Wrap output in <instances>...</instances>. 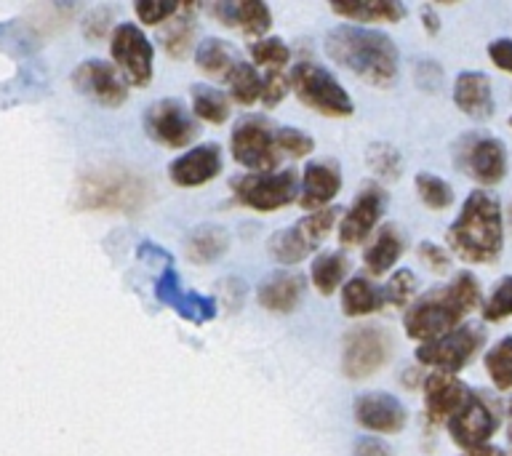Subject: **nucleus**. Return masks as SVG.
<instances>
[{
  "mask_svg": "<svg viewBox=\"0 0 512 456\" xmlns=\"http://www.w3.org/2000/svg\"><path fill=\"white\" fill-rule=\"evenodd\" d=\"M144 182L139 176L123 168H102V171H88L80 179V206L94 208V211H123L131 214L144 203Z\"/></svg>",
  "mask_w": 512,
  "mask_h": 456,
  "instance_id": "nucleus-4",
  "label": "nucleus"
},
{
  "mask_svg": "<svg viewBox=\"0 0 512 456\" xmlns=\"http://www.w3.org/2000/svg\"><path fill=\"white\" fill-rule=\"evenodd\" d=\"M230 240H227V232L216 224H206V227H198L192 230V235L187 238V254H190L192 262H214L227 251Z\"/></svg>",
  "mask_w": 512,
  "mask_h": 456,
  "instance_id": "nucleus-27",
  "label": "nucleus"
},
{
  "mask_svg": "<svg viewBox=\"0 0 512 456\" xmlns=\"http://www.w3.org/2000/svg\"><path fill=\"white\" fill-rule=\"evenodd\" d=\"M512 315V275L499 283V286L491 291V296L483 304V318L488 323H496V320H504Z\"/></svg>",
  "mask_w": 512,
  "mask_h": 456,
  "instance_id": "nucleus-38",
  "label": "nucleus"
},
{
  "mask_svg": "<svg viewBox=\"0 0 512 456\" xmlns=\"http://www.w3.org/2000/svg\"><path fill=\"white\" fill-rule=\"evenodd\" d=\"M336 222V211L331 208H320V211H312L304 219L288 227V230H280L272 235L270 240V254L283 264H296L302 262L304 256H310V251L323 243L331 227Z\"/></svg>",
  "mask_w": 512,
  "mask_h": 456,
  "instance_id": "nucleus-6",
  "label": "nucleus"
},
{
  "mask_svg": "<svg viewBox=\"0 0 512 456\" xmlns=\"http://www.w3.org/2000/svg\"><path fill=\"white\" fill-rule=\"evenodd\" d=\"M419 256L424 259V264H430L432 270H438V272L448 270V264H451L446 251H443L440 246H435V243H422V246H419Z\"/></svg>",
  "mask_w": 512,
  "mask_h": 456,
  "instance_id": "nucleus-44",
  "label": "nucleus"
},
{
  "mask_svg": "<svg viewBox=\"0 0 512 456\" xmlns=\"http://www.w3.org/2000/svg\"><path fill=\"white\" fill-rule=\"evenodd\" d=\"M294 94L302 99L310 110L328 115V118H344L352 112L350 94L339 86V80L320 64L302 62L296 64L288 78Z\"/></svg>",
  "mask_w": 512,
  "mask_h": 456,
  "instance_id": "nucleus-5",
  "label": "nucleus"
},
{
  "mask_svg": "<svg viewBox=\"0 0 512 456\" xmlns=\"http://www.w3.org/2000/svg\"><path fill=\"white\" fill-rule=\"evenodd\" d=\"M448 432L459 448L472 451V448L486 446L488 438L496 432V416L486 406V400L478 398L475 392L467 395L462 408L448 419Z\"/></svg>",
  "mask_w": 512,
  "mask_h": 456,
  "instance_id": "nucleus-13",
  "label": "nucleus"
},
{
  "mask_svg": "<svg viewBox=\"0 0 512 456\" xmlns=\"http://www.w3.org/2000/svg\"><path fill=\"white\" fill-rule=\"evenodd\" d=\"M195 62H198V70L206 72V75H219V78H227L230 70L240 62L235 51H232L224 40L208 38L203 40L195 51Z\"/></svg>",
  "mask_w": 512,
  "mask_h": 456,
  "instance_id": "nucleus-28",
  "label": "nucleus"
},
{
  "mask_svg": "<svg viewBox=\"0 0 512 456\" xmlns=\"http://www.w3.org/2000/svg\"><path fill=\"white\" fill-rule=\"evenodd\" d=\"M144 126L155 142L174 147V150L187 147L198 134V126L190 118V112L184 110V104L176 102V99H163V102L152 104L144 115Z\"/></svg>",
  "mask_w": 512,
  "mask_h": 456,
  "instance_id": "nucleus-12",
  "label": "nucleus"
},
{
  "mask_svg": "<svg viewBox=\"0 0 512 456\" xmlns=\"http://www.w3.org/2000/svg\"><path fill=\"white\" fill-rule=\"evenodd\" d=\"M480 302L478 280L470 272H462L454 283H448L440 291H432L411 307L406 315V334L416 342H435L440 336L451 334L459 328Z\"/></svg>",
  "mask_w": 512,
  "mask_h": 456,
  "instance_id": "nucleus-2",
  "label": "nucleus"
},
{
  "mask_svg": "<svg viewBox=\"0 0 512 456\" xmlns=\"http://www.w3.org/2000/svg\"><path fill=\"white\" fill-rule=\"evenodd\" d=\"M134 11L144 24H160L168 22L179 11V6H174V3H136Z\"/></svg>",
  "mask_w": 512,
  "mask_h": 456,
  "instance_id": "nucleus-42",
  "label": "nucleus"
},
{
  "mask_svg": "<svg viewBox=\"0 0 512 456\" xmlns=\"http://www.w3.org/2000/svg\"><path fill=\"white\" fill-rule=\"evenodd\" d=\"M232 190L243 206L256 211H275L288 206L296 198V174L294 171H278V174H243L232 182Z\"/></svg>",
  "mask_w": 512,
  "mask_h": 456,
  "instance_id": "nucleus-10",
  "label": "nucleus"
},
{
  "mask_svg": "<svg viewBox=\"0 0 512 456\" xmlns=\"http://www.w3.org/2000/svg\"><path fill=\"white\" fill-rule=\"evenodd\" d=\"M251 56H254L256 64H264L267 70H283L291 59V51L280 38H267L259 40L254 48H251Z\"/></svg>",
  "mask_w": 512,
  "mask_h": 456,
  "instance_id": "nucleus-35",
  "label": "nucleus"
},
{
  "mask_svg": "<svg viewBox=\"0 0 512 456\" xmlns=\"http://www.w3.org/2000/svg\"><path fill=\"white\" fill-rule=\"evenodd\" d=\"M384 211V192L376 190V187H366L360 192L355 203L350 206V211L344 214L342 224H339V240L344 246H355V243H363V240L371 235V230L379 222V216Z\"/></svg>",
  "mask_w": 512,
  "mask_h": 456,
  "instance_id": "nucleus-16",
  "label": "nucleus"
},
{
  "mask_svg": "<svg viewBox=\"0 0 512 456\" xmlns=\"http://www.w3.org/2000/svg\"><path fill=\"white\" fill-rule=\"evenodd\" d=\"M416 294V278L411 270H398L387 280V286L382 288L384 302L395 304V307H403L414 299Z\"/></svg>",
  "mask_w": 512,
  "mask_h": 456,
  "instance_id": "nucleus-39",
  "label": "nucleus"
},
{
  "mask_svg": "<svg viewBox=\"0 0 512 456\" xmlns=\"http://www.w3.org/2000/svg\"><path fill=\"white\" fill-rule=\"evenodd\" d=\"M390 352V342L382 328L360 326L344 342L342 368L350 379H366L384 366Z\"/></svg>",
  "mask_w": 512,
  "mask_h": 456,
  "instance_id": "nucleus-11",
  "label": "nucleus"
},
{
  "mask_svg": "<svg viewBox=\"0 0 512 456\" xmlns=\"http://www.w3.org/2000/svg\"><path fill=\"white\" fill-rule=\"evenodd\" d=\"M227 86H230V94L235 102L240 104H254L259 96H262V78L259 72L246 62H238L227 75Z\"/></svg>",
  "mask_w": 512,
  "mask_h": 456,
  "instance_id": "nucleus-31",
  "label": "nucleus"
},
{
  "mask_svg": "<svg viewBox=\"0 0 512 456\" xmlns=\"http://www.w3.org/2000/svg\"><path fill=\"white\" fill-rule=\"evenodd\" d=\"M275 144H278V150L288 152V155H294V158H304V155H310L315 142H312L310 136L302 134L299 128H278L275 131Z\"/></svg>",
  "mask_w": 512,
  "mask_h": 456,
  "instance_id": "nucleus-40",
  "label": "nucleus"
},
{
  "mask_svg": "<svg viewBox=\"0 0 512 456\" xmlns=\"http://www.w3.org/2000/svg\"><path fill=\"white\" fill-rule=\"evenodd\" d=\"M483 331L475 326H459L451 334L440 336L435 342L419 344L416 360L424 366L438 368V374H454L470 363V358L480 350Z\"/></svg>",
  "mask_w": 512,
  "mask_h": 456,
  "instance_id": "nucleus-9",
  "label": "nucleus"
},
{
  "mask_svg": "<svg viewBox=\"0 0 512 456\" xmlns=\"http://www.w3.org/2000/svg\"><path fill=\"white\" fill-rule=\"evenodd\" d=\"M331 11L350 22H400L406 8L392 0H368V3H334Z\"/></svg>",
  "mask_w": 512,
  "mask_h": 456,
  "instance_id": "nucleus-25",
  "label": "nucleus"
},
{
  "mask_svg": "<svg viewBox=\"0 0 512 456\" xmlns=\"http://www.w3.org/2000/svg\"><path fill=\"white\" fill-rule=\"evenodd\" d=\"M448 243L464 262L486 264L502 254L504 222L502 206L491 192L475 190L464 200L462 214L448 227Z\"/></svg>",
  "mask_w": 512,
  "mask_h": 456,
  "instance_id": "nucleus-3",
  "label": "nucleus"
},
{
  "mask_svg": "<svg viewBox=\"0 0 512 456\" xmlns=\"http://www.w3.org/2000/svg\"><path fill=\"white\" fill-rule=\"evenodd\" d=\"M467 174L480 184H499L507 174V150L494 136H480L467 150Z\"/></svg>",
  "mask_w": 512,
  "mask_h": 456,
  "instance_id": "nucleus-18",
  "label": "nucleus"
},
{
  "mask_svg": "<svg viewBox=\"0 0 512 456\" xmlns=\"http://www.w3.org/2000/svg\"><path fill=\"white\" fill-rule=\"evenodd\" d=\"M352 456H392V451H390V446H384L382 440L363 438L355 443V448H352Z\"/></svg>",
  "mask_w": 512,
  "mask_h": 456,
  "instance_id": "nucleus-45",
  "label": "nucleus"
},
{
  "mask_svg": "<svg viewBox=\"0 0 512 456\" xmlns=\"http://www.w3.org/2000/svg\"><path fill=\"white\" fill-rule=\"evenodd\" d=\"M176 16V14H174ZM168 19V30L163 32V46L171 56H184L190 51L192 43V19L190 16H184V19Z\"/></svg>",
  "mask_w": 512,
  "mask_h": 456,
  "instance_id": "nucleus-37",
  "label": "nucleus"
},
{
  "mask_svg": "<svg viewBox=\"0 0 512 456\" xmlns=\"http://www.w3.org/2000/svg\"><path fill=\"white\" fill-rule=\"evenodd\" d=\"M422 16H424V27H427V32H432V35H435V32L440 30L435 11H432V8H422Z\"/></svg>",
  "mask_w": 512,
  "mask_h": 456,
  "instance_id": "nucleus-46",
  "label": "nucleus"
},
{
  "mask_svg": "<svg viewBox=\"0 0 512 456\" xmlns=\"http://www.w3.org/2000/svg\"><path fill=\"white\" fill-rule=\"evenodd\" d=\"M326 54L371 86H390L398 78V48L384 32L342 24L326 35Z\"/></svg>",
  "mask_w": 512,
  "mask_h": 456,
  "instance_id": "nucleus-1",
  "label": "nucleus"
},
{
  "mask_svg": "<svg viewBox=\"0 0 512 456\" xmlns=\"http://www.w3.org/2000/svg\"><path fill=\"white\" fill-rule=\"evenodd\" d=\"M344 272H347V262L342 254H323L312 262V286L318 288L320 294H334L336 288L342 286Z\"/></svg>",
  "mask_w": 512,
  "mask_h": 456,
  "instance_id": "nucleus-30",
  "label": "nucleus"
},
{
  "mask_svg": "<svg viewBox=\"0 0 512 456\" xmlns=\"http://www.w3.org/2000/svg\"><path fill=\"white\" fill-rule=\"evenodd\" d=\"M486 371L499 390H512V336H504L486 352Z\"/></svg>",
  "mask_w": 512,
  "mask_h": 456,
  "instance_id": "nucleus-32",
  "label": "nucleus"
},
{
  "mask_svg": "<svg viewBox=\"0 0 512 456\" xmlns=\"http://www.w3.org/2000/svg\"><path fill=\"white\" fill-rule=\"evenodd\" d=\"M416 192L427 208H435V211H443L454 203V190L446 179H440L435 174H419L416 176Z\"/></svg>",
  "mask_w": 512,
  "mask_h": 456,
  "instance_id": "nucleus-34",
  "label": "nucleus"
},
{
  "mask_svg": "<svg viewBox=\"0 0 512 456\" xmlns=\"http://www.w3.org/2000/svg\"><path fill=\"white\" fill-rule=\"evenodd\" d=\"M456 107L475 120H486L494 115V91L491 80L483 72H462L454 83Z\"/></svg>",
  "mask_w": 512,
  "mask_h": 456,
  "instance_id": "nucleus-20",
  "label": "nucleus"
},
{
  "mask_svg": "<svg viewBox=\"0 0 512 456\" xmlns=\"http://www.w3.org/2000/svg\"><path fill=\"white\" fill-rule=\"evenodd\" d=\"M510 126H512V118H510Z\"/></svg>",
  "mask_w": 512,
  "mask_h": 456,
  "instance_id": "nucleus-49",
  "label": "nucleus"
},
{
  "mask_svg": "<svg viewBox=\"0 0 512 456\" xmlns=\"http://www.w3.org/2000/svg\"><path fill=\"white\" fill-rule=\"evenodd\" d=\"M339 190H342L339 168L331 166V163H310L304 168L299 203L312 214V211H320L326 203H331Z\"/></svg>",
  "mask_w": 512,
  "mask_h": 456,
  "instance_id": "nucleus-21",
  "label": "nucleus"
},
{
  "mask_svg": "<svg viewBox=\"0 0 512 456\" xmlns=\"http://www.w3.org/2000/svg\"><path fill=\"white\" fill-rule=\"evenodd\" d=\"M384 304L382 291L374 288L366 278H352L344 283L342 288V310L350 318H360V315H371Z\"/></svg>",
  "mask_w": 512,
  "mask_h": 456,
  "instance_id": "nucleus-26",
  "label": "nucleus"
},
{
  "mask_svg": "<svg viewBox=\"0 0 512 456\" xmlns=\"http://www.w3.org/2000/svg\"><path fill=\"white\" fill-rule=\"evenodd\" d=\"M232 158L243 168H251V174H270V168L278 166L280 150L275 144V131L264 118L240 120L232 131Z\"/></svg>",
  "mask_w": 512,
  "mask_h": 456,
  "instance_id": "nucleus-7",
  "label": "nucleus"
},
{
  "mask_svg": "<svg viewBox=\"0 0 512 456\" xmlns=\"http://www.w3.org/2000/svg\"><path fill=\"white\" fill-rule=\"evenodd\" d=\"M192 112L206 123H224L230 118V102L216 88L195 86L192 88Z\"/></svg>",
  "mask_w": 512,
  "mask_h": 456,
  "instance_id": "nucleus-29",
  "label": "nucleus"
},
{
  "mask_svg": "<svg viewBox=\"0 0 512 456\" xmlns=\"http://www.w3.org/2000/svg\"><path fill=\"white\" fill-rule=\"evenodd\" d=\"M403 254V235L395 224H384L382 230L376 232V240L366 251V267L374 275H382L398 262Z\"/></svg>",
  "mask_w": 512,
  "mask_h": 456,
  "instance_id": "nucleus-24",
  "label": "nucleus"
},
{
  "mask_svg": "<svg viewBox=\"0 0 512 456\" xmlns=\"http://www.w3.org/2000/svg\"><path fill=\"white\" fill-rule=\"evenodd\" d=\"M470 390L454 374H432L424 382V406L432 422H446L462 408Z\"/></svg>",
  "mask_w": 512,
  "mask_h": 456,
  "instance_id": "nucleus-19",
  "label": "nucleus"
},
{
  "mask_svg": "<svg viewBox=\"0 0 512 456\" xmlns=\"http://www.w3.org/2000/svg\"><path fill=\"white\" fill-rule=\"evenodd\" d=\"M232 24H238L246 35H262L270 30L272 14L270 8L259 0H246V3H232Z\"/></svg>",
  "mask_w": 512,
  "mask_h": 456,
  "instance_id": "nucleus-33",
  "label": "nucleus"
},
{
  "mask_svg": "<svg viewBox=\"0 0 512 456\" xmlns=\"http://www.w3.org/2000/svg\"><path fill=\"white\" fill-rule=\"evenodd\" d=\"M368 166L374 168V174L382 176V179H398L403 160H400V152L390 144H374L368 150Z\"/></svg>",
  "mask_w": 512,
  "mask_h": 456,
  "instance_id": "nucleus-36",
  "label": "nucleus"
},
{
  "mask_svg": "<svg viewBox=\"0 0 512 456\" xmlns=\"http://www.w3.org/2000/svg\"><path fill=\"white\" fill-rule=\"evenodd\" d=\"M171 179L179 187H198L211 182L222 171V150L216 144H200L171 163Z\"/></svg>",
  "mask_w": 512,
  "mask_h": 456,
  "instance_id": "nucleus-17",
  "label": "nucleus"
},
{
  "mask_svg": "<svg viewBox=\"0 0 512 456\" xmlns=\"http://www.w3.org/2000/svg\"><path fill=\"white\" fill-rule=\"evenodd\" d=\"M355 419L366 430L390 435V432H400L406 427L408 414L403 403L387 392H366L355 400Z\"/></svg>",
  "mask_w": 512,
  "mask_h": 456,
  "instance_id": "nucleus-15",
  "label": "nucleus"
},
{
  "mask_svg": "<svg viewBox=\"0 0 512 456\" xmlns=\"http://www.w3.org/2000/svg\"><path fill=\"white\" fill-rule=\"evenodd\" d=\"M158 296L160 302L176 307V312L184 315L187 320H192V323H206V320L214 318V302L203 299V296L182 294L174 275H163V280L158 283Z\"/></svg>",
  "mask_w": 512,
  "mask_h": 456,
  "instance_id": "nucleus-23",
  "label": "nucleus"
},
{
  "mask_svg": "<svg viewBox=\"0 0 512 456\" xmlns=\"http://www.w3.org/2000/svg\"><path fill=\"white\" fill-rule=\"evenodd\" d=\"M72 83L80 94L91 96L94 102L104 104V107H118L126 102L128 83L120 78V72L115 70V64L99 62V59H88L72 72Z\"/></svg>",
  "mask_w": 512,
  "mask_h": 456,
  "instance_id": "nucleus-14",
  "label": "nucleus"
},
{
  "mask_svg": "<svg viewBox=\"0 0 512 456\" xmlns=\"http://www.w3.org/2000/svg\"><path fill=\"white\" fill-rule=\"evenodd\" d=\"M507 438H510L512 443V400H510V406H507Z\"/></svg>",
  "mask_w": 512,
  "mask_h": 456,
  "instance_id": "nucleus-48",
  "label": "nucleus"
},
{
  "mask_svg": "<svg viewBox=\"0 0 512 456\" xmlns=\"http://www.w3.org/2000/svg\"><path fill=\"white\" fill-rule=\"evenodd\" d=\"M302 299V278L291 272H272L259 286V304L272 312H291Z\"/></svg>",
  "mask_w": 512,
  "mask_h": 456,
  "instance_id": "nucleus-22",
  "label": "nucleus"
},
{
  "mask_svg": "<svg viewBox=\"0 0 512 456\" xmlns=\"http://www.w3.org/2000/svg\"><path fill=\"white\" fill-rule=\"evenodd\" d=\"M288 91H291V83H288V78L283 75V70L267 72V78L262 80V99L267 107H275Z\"/></svg>",
  "mask_w": 512,
  "mask_h": 456,
  "instance_id": "nucleus-41",
  "label": "nucleus"
},
{
  "mask_svg": "<svg viewBox=\"0 0 512 456\" xmlns=\"http://www.w3.org/2000/svg\"><path fill=\"white\" fill-rule=\"evenodd\" d=\"M115 70L128 86L144 88L152 80V46L136 24H118L110 40Z\"/></svg>",
  "mask_w": 512,
  "mask_h": 456,
  "instance_id": "nucleus-8",
  "label": "nucleus"
},
{
  "mask_svg": "<svg viewBox=\"0 0 512 456\" xmlns=\"http://www.w3.org/2000/svg\"><path fill=\"white\" fill-rule=\"evenodd\" d=\"M488 56L491 62L504 72H512V38H496L488 43Z\"/></svg>",
  "mask_w": 512,
  "mask_h": 456,
  "instance_id": "nucleus-43",
  "label": "nucleus"
},
{
  "mask_svg": "<svg viewBox=\"0 0 512 456\" xmlns=\"http://www.w3.org/2000/svg\"><path fill=\"white\" fill-rule=\"evenodd\" d=\"M464 456H502V454H499V451L491 446H480V448H472V451H467Z\"/></svg>",
  "mask_w": 512,
  "mask_h": 456,
  "instance_id": "nucleus-47",
  "label": "nucleus"
}]
</instances>
